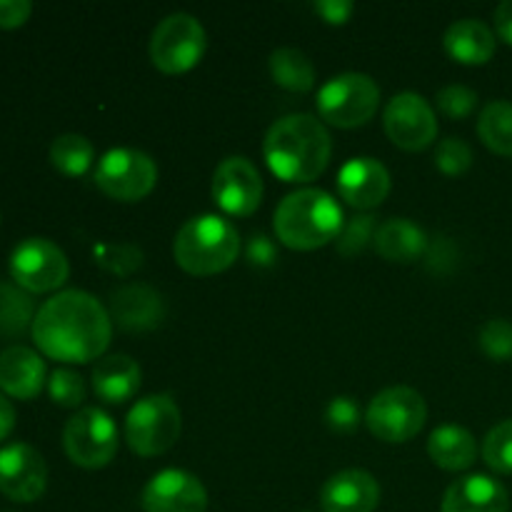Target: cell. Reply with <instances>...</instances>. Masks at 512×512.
Wrapping results in <instances>:
<instances>
[{
  "instance_id": "42",
  "label": "cell",
  "mask_w": 512,
  "mask_h": 512,
  "mask_svg": "<svg viewBox=\"0 0 512 512\" xmlns=\"http://www.w3.org/2000/svg\"><path fill=\"white\" fill-rule=\"evenodd\" d=\"M15 428V408L8 400V395L0 393V443L13 433Z\"/></svg>"
},
{
  "instance_id": "12",
  "label": "cell",
  "mask_w": 512,
  "mask_h": 512,
  "mask_svg": "<svg viewBox=\"0 0 512 512\" xmlns=\"http://www.w3.org/2000/svg\"><path fill=\"white\" fill-rule=\"evenodd\" d=\"M383 125L393 145L408 153H418L433 145L438 138V118L423 95L400 93L385 105Z\"/></svg>"
},
{
  "instance_id": "34",
  "label": "cell",
  "mask_w": 512,
  "mask_h": 512,
  "mask_svg": "<svg viewBox=\"0 0 512 512\" xmlns=\"http://www.w3.org/2000/svg\"><path fill=\"white\" fill-rule=\"evenodd\" d=\"M435 165L445 175H463L473 165V150L463 138H445L435 150Z\"/></svg>"
},
{
  "instance_id": "29",
  "label": "cell",
  "mask_w": 512,
  "mask_h": 512,
  "mask_svg": "<svg viewBox=\"0 0 512 512\" xmlns=\"http://www.w3.org/2000/svg\"><path fill=\"white\" fill-rule=\"evenodd\" d=\"M378 218L370 213L355 215L340 230L338 240H335V248L343 258H358L363 255L370 245H375V235H378Z\"/></svg>"
},
{
  "instance_id": "22",
  "label": "cell",
  "mask_w": 512,
  "mask_h": 512,
  "mask_svg": "<svg viewBox=\"0 0 512 512\" xmlns=\"http://www.w3.org/2000/svg\"><path fill=\"white\" fill-rule=\"evenodd\" d=\"M445 53L460 65H485L493 60L498 38L493 30L475 18H463L445 30Z\"/></svg>"
},
{
  "instance_id": "24",
  "label": "cell",
  "mask_w": 512,
  "mask_h": 512,
  "mask_svg": "<svg viewBox=\"0 0 512 512\" xmlns=\"http://www.w3.org/2000/svg\"><path fill=\"white\" fill-rule=\"evenodd\" d=\"M428 455L438 468L448 470V473H460V470L473 468L478 460V440L460 425H440L430 435Z\"/></svg>"
},
{
  "instance_id": "5",
  "label": "cell",
  "mask_w": 512,
  "mask_h": 512,
  "mask_svg": "<svg viewBox=\"0 0 512 512\" xmlns=\"http://www.w3.org/2000/svg\"><path fill=\"white\" fill-rule=\"evenodd\" d=\"M180 430L183 415L173 395H148L138 400L125 418V443L140 458H155L178 443Z\"/></svg>"
},
{
  "instance_id": "9",
  "label": "cell",
  "mask_w": 512,
  "mask_h": 512,
  "mask_svg": "<svg viewBox=\"0 0 512 512\" xmlns=\"http://www.w3.org/2000/svg\"><path fill=\"white\" fill-rule=\"evenodd\" d=\"M95 185L108 198L120 203H138L158 185V165L148 153L135 148H113L98 160Z\"/></svg>"
},
{
  "instance_id": "16",
  "label": "cell",
  "mask_w": 512,
  "mask_h": 512,
  "mask_svg": "<svg viewBox=\"0 0 512 512\" xmlns=\"http://www.w3.org/2000/svg\"><path fill=\"white\" fill-rule=\"evenodd\" d=\"M108 313L110 320L125 333H148L163 325L168 310L158 290L143 283H130L113 290Z\"/></svg>"
},
{
  "instance_id": "28",
  "label": "cell",
  "mask_w": 512,
  "mask_h": 512,
  "mask_svg": "<svg viewBox=\"0 0 512 512\" xmlns=\"http://www.w3.org/2000/svg\"><path fill=\"white\" fill-rule=\"evenodd\" d=\"M35 308L30 295L13 283H0V333L23 335L33 328Z\"/></svg>"
},
{
  "instance_id": "39",
  "label": "cell",
  "mask_w": 512,
  "mask_h": 512,
  "mask_svg": "<svg viewBox=\"0 0 512 512\" xmlns=\"http://www.w3.org/2000/svg\"><path fill=\"white\" fill-rule=\"evenodd\" d=\"M313 10L328 25H345L350 20V15L355 13V5L350 0H318L313 5Z\"/></svg>"
},
{
  "instance_id": "21",
  "label": "cell",
  "mask_w": 512,
  "mask_h": 512,
  "mask_svg": "<svg viewBox=\"0 0 512 512\" xmlns=\"http://www.w3.org/2000/svg\"><path fill=\"white\" fill-rule=\"evenodd\" d=\"M93 390L105 405H123L138 395L143 370L130 355H108L93 368Z\"/></svg>"
},
{
  "instance_id": "31",
  "label": "cell",
  "mask_w": 512,
  "mask_h": 512,
  "mask_svg": "<svg viewBox=\"0 0 512 512\" xmlns=\"http://www.w3.org/2000/svg\"><path fill=\"white\" fill-rule=\"evenodd\" d=\"M483 460L495 473L512 475V418L498 423L485 435Z\"/></svg>"
},
{
  "instance_id": "27",
  "label": "cell",
  "mask_w": 512,
  "mask_h": 512,
  "mask_svg": "<svg viewBox=\"0 0 512 512\" xmlns=\"http://www.w3.org/2000/svg\"><path fill=\"white\" fill-rule=\"evenodd\" d=\"M95 160V148L85 135L78 133H65L58 135L50 145V163L55 170H60L63 175L70 178H78L90 170Z\"/></svg>"
},
{
  "instance_id": "38",
  "label": "cell",
  "mask_w": 512,
  "mask_h": 512,
  "mask_svg": "<svg viewBox=\"0 0 512 512\" xmlns=\"http://www.w3.org/2000/svg\"><path fill=\"white\" fill-rule=\"evenodd\" d=\"M245 258H248L253 268H273L278 263V248H275V243L268 235L258 233L245 245Z\"/></svg>"
},
{
  "instance_id": "8",
  "label": "cell",
  "mask_w": 512,
  "mask_h": 512,
  "mask_svg": "<svg viewBox=\"0 0 512 512\" xmlns=\"http://www.w3.org/2000/svg\"><path fill=\"white\" fill-rule=\"evenodd\" d=\"M428 420V405L418 390L408 385L385 388L370 400L365 423L368 430L383 443H408L423 430Z\"/></svg>"
},
{
  "instance_id": "25",
  "label": "cell",
  "mask_w": 512,
  "mask_h": 512,
  "mask_svg": "<svg viewBox=\"0 0 512 512\" xmlns=\"http://www.w3.org/2000/svg\"><path fill=\"white\" fill-rule=\"evenodd\" d=\"M270 75L280 88L290 93H308L315 85V68L308 55L298 48H278L273 50L268 60Z\"/></svg>"
},
{
  "instance_id": "33",
  "label": "cell",
  "mask_w": 512,
  "mask_h": 512,
  "mask_svg": "<svg viewBox=\"0 0 512 512\" xmlns=\"http://www.w3.org/2000/svg\"><path fill=\"white\" fill-rule=\"evenodd\" d=\"M480 350L495 363H510L512 360V323L503 318H493L480 328L478 333Z\"/></svg>"
},
{
  "instance_id": "17",
  "label": "cell",
  "mask_w": 512,
  "mask_h": 512,
  "mask_svg": "<svg viewBox=\"0 0 512 512\" xmlns=\"http://www.w3.org/2000/svg\"><path fill=\"white\" fill-rule=\"evenodd\" d=\"M340 200L355 210H373L390 195V173L380 160L353 158L338 173Z\"/></svg>"
},
{
  "instance_id": "20",
  "label": "cell",
  "mask_w": 512,
  "mask_h": 512,
  "mask_svg": "<svg viewBox=\"0 0 512 512\" xmlns=\"http://www.w3.org/2000/svg\"><path fill=\"white\" fill-rule=\"evenodd\" d=\"M45 385V363L35 350L10 345L0 353V390L18 400H33Z\"/></svg>"
},
{
  "instance_id": "18",
  "label": "cell",
  "mask_w": 512,
  "mask_h": 512,
  "mask_svg": "<svg viewBox=\"0 0 512 512\" xmlns=\"http://www.w3.org/2000/svg\"><path fill=\"white\" fill-rule=\"evenodd\" d=\"M380 505V485L368 470L348 468L330 475L320 490L323 512H375Z\"/></svg>"
},
{
  "instance_id": "10",
  "label": "cell",
  "mask_w": 512,
  "mask_h": 512,
  "mask_svg": "<svg viewBox=\"0 0 512 512\" xmlns=\"http://www.w3.org/2000/svg\"><path fill=\"white\" fill-rule=\"evenodd\" d=\"M63 448L78 468L100 470L118 453V428L100 408H83L65 423Z\"/></svg>"
},
{
  "instance_id": "30",
  "label": "cell",
  "mask_w": 512,
  "mask_h": 512,
  "mask_svg": "<svg viewBox=\"0 0 512 512\" xmlns=\"http://www.w3.org/2000/svg\"><path fill=\"white\" fill-rule=\"evenodd\" d=\"M95 263L118 278H128L143 265V250L135 243H103L95 245Z\"/></svg>"
},
{
  "instance_id": "36",
  "label": "cell",
  "mask_w": 512,
  "mask_h": 512,
  "mask_svg": "<svg viewBox=\"0 0 512 512\" xmlns=\"http://www.w3.org/2000/svg\"><path fill=\"white\" fill-rule=\"evenodd\" d=\"M435 100H438L440 113L453 120L468 118L478 108V93L468 88V85H448V88L440 90Z\"/></svg>"
},
{
  "instance_id": "26",
  "label": "cell",
  "mask_w": 512,
  "mask_h": 512,
  "mask_svg": "<svg viewBox=\"0 0 512 512\" xmlns=\"http://www.w3.org/2000/svg\"><path fill=\"white\" fill-rule=\"evenodd\" d=\"M478 135L488 150L503 158H512V103L493 100L478 118Z\"/></svg>"
},
{
  "instance_id": "4",
  "label": "cell",
  "mask_w": 512,
  "mask_h": 512,
  "mask_svg": "<svg viewBox=\"0 0 512 512\" xmlns=\"http://www.w3.org/2000/svg\"><path fill=\"white\" fill-rule=\"evenodd\" d=\"M240 253V235L230 220L220 215H200L190 218L183 228L178 230L173 243L175 263L190 275L198 278H210L238 260Z\"/></svg>"
},
{
  "instance_id": "43",
  "label": "cell",
  "mask_w": 512,
  "mask_h": 512,
  "mask_svg": "<svg viewBox=\"0 0 512 512\" xmlns=\"http://www.w3.org/2000/svg\"><path fill=\"white\" fill-rule=\"evenodd\" d=\"M305 512H310V510H305Z\"/></svg>"
},
{
  "instance_id": "13",
  "label": "cell",
  "mask_w": 512,
  "mask_h": 512,
  "mask_svg": "<svg viewBox=\"0 0 512 512\" xmlns=\"http://www.w3.org/2000/svg\"><path fill=\"white\" fill-rule=\"evenodd\" d=\"M213 200L223 213L248 218L263 203V178L243 155L225 158L213 175Z\"/></svg>"
},
{
  "instance_id": "32",
  "label": "cell",
  "mask_w": 512,
  "mask_h": 512,
  "mask_svg": "<svg viewBox=\"0 0 512 512\" xmlns=\"http://www.w3.org/2000/svg\"><path fill=\"white\" fill-rule=\"evenodd\" d=\"M50 400L60 408H78L85 400V380L70 368H55L48 378Z\"/></svg>"
},
{
  "instance_id": "40",
  "label": "cell",
  "mask_w": 512,
  "mask_h": 512,
  "mask_svg": "<svg viewBox=\"0 0 512 512\" xmlns=\"http://www.w3.org/2000/svg\"><path fill=\"white\" fill-rule=\"evenodd\" d=\"M33 13L30 0H0V28H20Z\"/></svg>"
},
{
  "instance_id": "23",
  "label": "cell",
  "mask_w": 512,
  "mask_h": 512,
  "mask_svg": "<svg viewBox=\"0 0 512 512\" xmlns=\"http://www.w3.org/2000/svg\"><path fill=\"white\" fill-rule=\"evenodd\" d=\"M428 245L430 240L425 230L408 218L385 220L375 235V250L388 263H415L428 253Z\"/></svg>"
},
{
  "instance_id": "19",
  "label": "cell",
  "mask_w": 512,
  "mask_h": 512,
  "mask_svg": "<svg viewBox=\"0 0 512 512\" xmlns=\"http://www.w3.org/2000/svg\"><path fill=\"white\" fill-rule=\"evenodd\" d=\"M510 495L490 475H465L455 480L443 498V512H508Z\"/></svg>"
},
{
  "instance_id": "41",
  "label": "cell",
  "mask_w": 512,
  "mask_h": 512,
  "mask_svg": "<svg viewBox=\"0 0 512 512\" xmlns=\"http://www.w3.org/2000/svg\"><path fill=\"white\" fill-rule=\"evenodd\" d=\"M495 30H498L500 40L512 45V0H505L495 8Z\"/></svg>"
},
{
  "instance_id": "11",
  "label": "cell",
  "mask_w": 512,
  "mask_h": 512,
  "mask_svg": "<svg viewBox=\"0 0 512 512\" xmlns=\"http://www.w3.org/2000/svg\"><path fill=\"white\" fill-rule=\"evenodd\" d=\"M10 278L25 293H50L68 280L70 263L63 250L48 238H25L8 260Z\"/></svg>"
},
{
  "instance_id": "14",
  "label": "cell",
  "mask_w": 512,
  "mask_h": 512,
  "mask_svg": "<svg viewBox=\"0 0 512 512\" xmlns=\"http://www.w3.org/2000/svg\"><path fill=\"white\" fill-rule=\"evenodd\" d=\"M48 488V465L28 443L0 448V493L15 503H33Z\"/></svg>"
},
{
  "instance_id": "15",
  "label": "cell",
  "mask_w": 512,
  "mask_h": 512,
  "mask_svg": "<svg viewBox=\"0 0 512 512\" xmlns=\"http://www.w3.org/2000/svg\"><path fill=\"white\" fill-rule=\"evenodd\" d=\"M140 505L145 512H205L208 490L188 470L170 468L150 478L140 495Z\"/></svg>"
},
{
  "instance_id": "3",
  "label": "cell",
  "mask_w": 512,
  "mask_h": 512,
  "mask_svg": "<svg viewBox=\"0 0 512 512\" xmlns=\"http://www.w3.org/2000/svg\"><path fill=\"white\" fill-rule=\"evenodd\" d=\"M275 235L290 250H318L338 240L343 208L320 188H300L285 195L275 210Z\"/></svg>"
},
{
  "instance_id": "37",
  "label": "cell",
  "mask_w": 512,
  "mask_h": 512,
  "mask_svg": "<svg viewBox=\"0 0 512 512\" xmlns=\"http://www.w3.org/2000/svg\"><path fill=\"white\" fill-rule=\"evenodd\" d=\"M458 248L450 238H435L433 243L428 245V253H425V260H428V270L435 275H448L453 273L455 265H458Z\"/></svg>"
},
{
  "instance_id": "2",
  "label": "cell",
  "mask_w": 512,
  "mask_h": 512,
  "mask_svg": "<svg viewBox=\"0 0 512 512\" xmlns=\"http://www.w3.org/2000/svg\"><path fill=\"white\" fill-rule=\"evenodd\" d=\"M263 155L273 175L285 183H313L328 168L333 140L323 120L308 113H293L270 125Z\"/></svg>"
},
{
  "instance_id": "6",
  "label": "cell",
  "mask_w": 512,
  "mask_h": 512,
  "mask_svg": "<svg viewBox=\"0 0 512 512\" xmlns=\"http://www.w3.org/2000/svg\"><path fill=\"white\" fill-rule=\"evenodd\" d=\"M380 88L370 75L343 73L318 90L320 118L335 128H360L378 113Z\"/></svg>"
},
{
  "instance_id": "7",
  "label": "cell",
  "mask_w": 512,
  "mask_h": 512,
  "mask_svg": "<svg viewBox=\"0 0 512 512\" xmlns=\"http://www.w3.org/2000/svg\"><path fill=\"white\" fill-rule=\"evenodd\" d=\"M208 35L200 20L190 13H170L150 35V60L165 75L193 70L203 60Z\"/></svg>"
},
{
  "instance_id": "35",
  "label": "cell",
  "mask_w": 512,
  "mask_h": 512,
  "mask_svg": "<svg viewBox=\"0 0 512 512\" xmlns=\"http://www.w3.org/2000/svg\"><path fill=\"white\" fill-rule=\"evenodd\" d=\"M360 423H363V410H360V405L350 395H338L325 408V425L333 433L348 435L358 430Z\"/></svg>"
},
{
  "instance_id": "1",
  "label": "cell",
  "mask_w": 512,
  "mask_h": 512,
  "mask_svg": "<svg viewBox=\"0 0 512 512\" xmlns=\"http://www.w3.org/2000/svg\"><path fill=\"white\" fill-rule=\"evenodd\" d=\"M30 333L50 360L83 365L103 358L113 338V320L95 295L63 290L40 305Z\"/></svg>"
}]
</instances>
